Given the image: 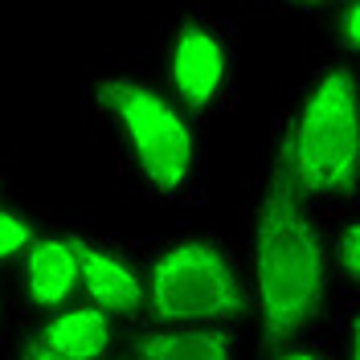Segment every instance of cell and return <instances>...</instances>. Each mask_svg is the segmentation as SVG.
<instances>
[{"instance_id": "obj_1", "label": "cell", "mask_w": 360, "mask_h": 360, "mask_svg": "<svg viewBox=\"0 0 360 360\" xmlns=\"http://www.w3.org/2000/svg\"><path fill=\"white\" fill-rule=\"evenodd\" d=\"M86 103L135 197L172 209L209 205L205 131L160 82L111 70L86 86Z\"/></svg>"}, {"instance_id": "obj_2", "label": "cell", "mask_w": 360, "mask_h": 360, "mask_svg": "<svg viewBox=\"0 0 360 360\" xmlns=\"http://www.w3.org/2000/svg\"><path fill=\"white\" fill-rule=\"evenodd\" d=\"M250 311L262 344L311 336L332 299L328 233L315 205L299 193L278 156H270L250 217Z\"/></svg>"}, {"instance_id": "obj_3", "label": "cell", "mask_w": 360, "mask_h": 360, "mask_svg": "<svg viewBox=\"0 0 360 360\" xmlns=\"http://www.w3.org/2000/svg\"><path fill=\"white\" fill-rule=\"evenodd\" d=\"M274 156L311 205H344L360 180L356 74L348 62H323L307 74L295 107L274 127Z\"/></svg>"}, {"instance_id": "obj_4", "label": "cell", "mask_w": 360, "mask_h": 360, "mask_svg": "<svg viewBox=\"0 0 360 360\" xmlns=\"http://www.w3.org/2000/svg\"><path fill=\"white\" fill-rule=\"evenodd\" d=\"M139 258V319L160 328H238L250 315L246 266L217 233L152 242Z\"/></svg>"}, {"instance_id": "obj_5", "label": "cell", "mask_w": 360, "mask_h": 360, "mask_svg": "<svg viewBox=\"0 0 360 360\" xmlns=\"http://www.w3.org/2000/svg\"><path fill=\"white\" fill-rule=\"evenodd\" d=\"M160 86L197 123L233 111L242 103V33L225 13L201 0L184 4L164 37Z\"/></svg>"}, {"instance_id": "obj_6", "label": "cell", "mask_w": 360, "mask_h": 360, "mask_svg": "<svg viewBox=\"0 0 360 360\" xmlns=\"http://www.w3.org/2000/svg\"><path fill=\"white\" fill-rule=\"evenodd\" d=\"M74 250H78V295L103 307L111 319H135L143 303L139 258L119 242L94 233H74Z\"/></svg>"}, {"instance_id": "obj_7", "label": "cell", "mask_w": 360, "mask_h": 360, "mask_svg": "<svg viewBox=\"0 0 360 360\" xmlns=\"http://www.w3.org/2000/svg\"><path fill=\"white\" fill-rule=\"evenodd\" d=\"M17 266H21V295L33 311H58L78 299V250L70 229H49V233L37 229Z\"/></svg>"}, {"instance_id": "obj_8", "label": "cell", "mask_w": 360, "mask_h": 360, "mask_svg": "<svg viewBox=\"0 0 360 360\" xmlns=\"http://www.w3.org/2000/svg\"><path fill=\"white\" fill-rule=\"evenodd\" d=\"M115 328H119V319H111L103 307H94L86 299H74L58 311H45L41 323L29 336L58 356L94 360L115 352Z\"/></svg>"}, {"instance_id": "obj_9", "label": "cell", "mask_w": 360, "mask_h": 360, "mask_svg": "<svg viewBox=\"0 0 360 360\" xmlns=\"http://www.w3.org/2000/svg\"><path fill=\"white\" fill-rule=\"evenodd\" d=\"M131 360H242V340H238V328L143 323L131 336Z\"/></svg>"}, {"instance_id": "obj_10", "label": "cell", "mask_w": 360, "mask_h": 360, "mask_svg": "<svg viewBox=\"0 0 360 360\" xmlns=\"http://www.w3.org/2000/svg\"><path fill=\"white\" fill-rule=\"evenodd\" d=\"M328 258H332V278H340L348 291L360 283V221L356 213H344L340 229L328 238Z\"/></svg>"}, {"instance_id": "obj_11", "label": "cell", "mask_w": 360, "mask_h": 360, "mask_svg": "<svg viewBox=\"0 0 360 360\" xmlns=\"http://www.w3.org/2000/svg\"><path fill=\"white\" fill-rule=\"evenodd\" d=\"M33 233H37V225L25 209L0 205V266H13L25 254V246L33 242Z\"/></svg>"}, {"instance_id": "obj_12", "label": "cell", "mask_w": 360, "mask_h": 360, "mask_svg": "<svg viewBox=\"0 0 360 360\" xmlns=\"http://www.w3.org/2000/svg\"><path fill=\"white\" fill-rule=\"evenodd\" d=\"M262 360H336V352H332V344L315 340L311 332V336H295L283 340V344H266Z\"/></svg>"}, {"instance_id": "obj_13", "label": "cell", "mask_w": 360, "mask_h": 360, "mask_svg": "<svg viewBox=\"0 0 360 360\" xmlns=\"http://www.w3.org/2000/svg\"><path fill=\"white\" fill-rule=\"evenodd\" d=\"M328 17H332V33H336L340 53L352 58L360 45V0H340Z\"/></svg>"}, {"instance_id": "obj_14", "label": "cell", "mask_w": 360, "mask_h": 360, "mask_svg": "<svg viewBox=\"0 0 360 360\" xmlns=\"http://www.w3.org/2000/svg\"><path fill=\"white\" fill-rule=\"evenodd\" d=\"M332 352H336V360H360V311H356V303H344L340 323L332 328Z\"/></svg>"}, {"instance_id": "obj_15", "label": "cell", "mask_w": 360, "mask_h": 360, "mask_svg": "<svg viewBox=\"0 0 360 360\" xmlns=\"http://www.w3.org/2000/svg\"><path fill=\"white\" fill-rule=\"evenodd\" d=\"M13 360H78V356H58V352H49V348H41L33 336H25L21 344H17V352H13ZM94 360H119L111 352V356H94Z\"/></svg>"}, {"instance_id": "obj_16", "label": "cell", "mask_w": 360, "mask_h": 360, "mask_svg": "<svg viewBox=\"0 0 360 360\" xmlns=\"http://www.w3.org/2000/svg\"><path fill=\"white\" fill-rule=\"evenodd\" d=\"M278 4H287V8H303V13H332L340 0H278Z\"/></svg>"}, {"instance_id": "obj_17", "label": "cell", "mask_w": 360, "mask_h": 360, "mask_svg": "<svg viewBox=\"0 0 360 360\" xmlns=\"http://www.w3.org/2000/svg\"><path fill=\"white\" fill-rule=\"evenodd\" d=\"M8 332V307H4V295H0V336Z\"/></svg>"}]
</instances>
